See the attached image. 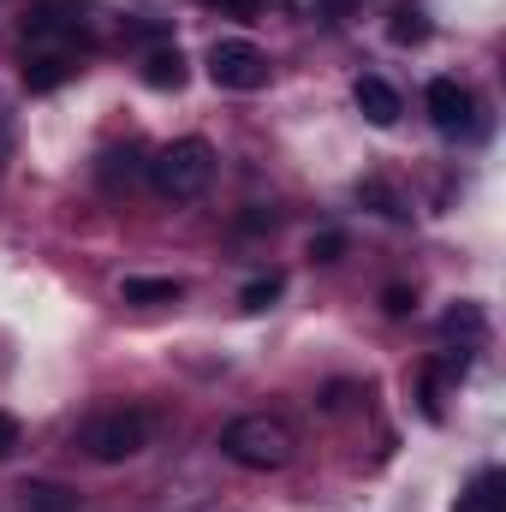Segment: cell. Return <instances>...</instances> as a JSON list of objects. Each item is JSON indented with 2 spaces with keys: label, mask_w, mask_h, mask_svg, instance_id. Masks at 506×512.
I'll return each mask as SVG.
<instances>
[{
  "label": "cell",
  "mask_w": 506,
  "mask_h": 512,
  "mask_svg": "<svg viewBox=\"0 0 506 512\" xmlns=\"http://www.w3.org/2000/svg\"><path fill=\"white\" fill-rule=\"evenodd\" d=\"M209 179H215V149H209L203 137H173V143L155 149V161H149V185H155L167 203L203 197Z\"/></svg>",
  "instance_id": "6da1fadb"
},
{
  "label": "cell",
  "mask_w": 506,
  "mask_h": 512,
  "mask_svg": "<svg viewBox=\"0 0 506 512\" xmlns=\"http://www.w3.org/2000/svg\"><path fill=\"white\" fill-rule=\"evenodd\" d=\"M221 453L233 465H245V471H280V465H292L298 441H292V429L280 417H262L256 411V417H233L221 429Z\"/></svg>",
  "instance_id": "7a4b0ae2"
},
{
  "label": "cell",
  "mask_w": 506,
  "mask_h": 512,
  "mask_svg": "<svg viewBox=\"0 0 506 512\" xmlns=\"http://www.w3.org/2000/svg\"><path fill=\"white\" fill-rule=\"evenodd\" d=\"M143 441H149V417L143 411H102L84 429V453L96 465H126L131 453H143Z\"/></svg>",
  "instance_id": "3957f363"
},
{
  "label": "cell",
  "mask_w": 506,
  "mask_h": 512,
  "mask_svg": "<svg viewBox=\"0 0 506 512\" xmlns=\"http://www.w3.org/2000/svg\"><path fill=\"white\" fill-rule=\"evenodd\" d=\"M209 78H215V90H239V96H251L268 84V54L245 42V36H221L215 48H209Z\"/></svg>",
  "instance_id": "277c9868"
},
{
  "label": "cell",
  "mask_w": 506,
  "mask_h": 512,
  "mask_svg": "<svg viewBox=\"0 0 506 512\" xmlns=\"http://www.w3.org/2000/svg\"><path fill=\"white\" fill-rule=\"evenodd\" d=\"M423 108H429V120H435L441 137H459V131H471V120H477V102H471V90L459 78H435L423 90Z\"/></svg>",
  "instance_id": "5b68a950"
},
{
  "label": "cell",
  "mask_w": 506,
  "mask_h": 512,
  "mask_svg": "<svg viewBox=\"0 0 506 512\" xmlns=\"http://www.w3.org/2000/svg\"><path fill=\"white\" fill-rule=\"evenodd\" d=\"M78 72V60H72V48H60V42H30V54H24V90H60L66 78Z\"/></svg>",
  "instance_id": "8992f818"
},
{
  "label": "cell",
  "mask_w": 506,
  "mask_h": 512,
  "mask_svg": "<svg viewBox=\"0 0 506 512\" xmlns=\"http://www.w3.org/2000/svg\"><path fill=\"white\" fill-rule=\"evenodd\" d=\"M352 102H358V114L370 120V126H393L405 108H399V90L387 84V78H376V72H364L358 84H352Z\"/></svg>",
  "instance_id": "52a82bcc"
},
{
  "label": "cell",
  "mask_w": 506,
  "mask_h": 512,
  "mask_svg": "<svg viewBox=\"0 0 506 512\" xmlns=\"http://www.w3.org/2000/svg\"><path fill=\"white\" fill-rule=\"evenodd\" d=\"M18 507L24 512H78V489H66V483H24Z\"/></svg>",
  "instance_id": "ba28073f"
},
{
  "label": "cell",
  "mask_w": 506,
  "mask_h": 512,
  "mask_svg": "<svg viewBox=\"0 0 506 512\" xmlns=\"http://www.w3.org/2000/svg\"><path fill=\"white\" fill-rule=\"evenodd\" d=\"M143 84L149 90H185V54L179 48H155L143 60Z\"/></svg>",
  "instance_id": "9c48e42d"
},
{
  "label": "cell",
  "mask_w": 506,
  "mask_h": 512,
  "mask_svg": "<svg viewBox=\"0 0 506 512\" xmlns=\"http://www.w3.org/2000/svg\"><path fill=\"white\" fill-rule=\"evenodd\" d=\"M120 298H126V304H179L185 286H179V280H155V274H131L126 286H120Z\"/></svg>",
  "instance_id": "30bf717a"
},
{
  "label": "cell",
  "mask_w": 506,
  "mask_h": 512,
  "mask_svg": "<svg viewBox=\"0 0 506 512\" xmlns=\"http://www.w3.org/2000/svg\"><path fill=\"white\" fill-rule=\"evenodd\" d=\"M441 328H447V334H453V340H483V334H489V316H483V310H477V304H453V310H447V322H441Z\"/></svg>",
  "instance_id": "8fae6325"
},
{
  "label": "cell",
  "mask_w": 506,
  "mask_h": 512,
  "mask_svg": "<svg viewBox=\"0 0 506 512\" xmlns=\"http://www.w3.org/2000/svg\"><path fill=\"white\" fill-rule=\"evenodd\" d=\"M280 292H286V274H256L251 286L239 292V310H251V316H256V310H268Z\"/></svg>",
  "instance_id": "7c38bea8"
},
{
  "label": "cell",
  "mask_w": 506,
  "mask_h": 512,
  "mask_svg": "<svg viewBox=\"0 0 506 512\" xmlns=\"http://www.w3.org/2000/svg\"><path fill=\"white\" fill-rule=\"evenodd\" d=\"M459 512H501V471H483L471 483V495L459 501Z\"/></svg>",
  "instance_id": "4fadbf2b"
},
{
  "label": "cell",
  "mask_w": 506,
  "mask_h": 512,
  "mask_svg": "<svg viewBox=\"0 0 506 512\" xmlns=\"http://www.w3.org/2000/svg\"><path fill=\"white\" fill-rule=\"evenodd\" d=\"M393 42H399V48H417V42H429V18H423L417 6H399V12H393Z\"/></svg>",
  "instance_id": "5bb4252c"
},
{
  "label": "cell",
  "mask_w": 506,
  "mask_h": 512,
  "mask_svg": "<svg viewBox=\"0 0 506 512\" xmlns=\"http://www.w3.org/2000/svg\"><path fill=\"white\" fill-rule=\"evenodd\" d=\"M358 197H364V203H376V215H387V221H405V203L393 197V185H381V179H364V185H358Z\"/></svg>",
  "instance_id": "9a60e30c"
},
{
  "label": "cell",
  "mask_w": 506,
  "mask_h": 512,
  "mask_svg": "<svg viewBox=\"0 0 506 512\" xmlns=\"http://www.w3.org/2000/svg\"><path fill=\"white\" fill-rule=\"evenodd\" d=\"M102 179H108V185H120V179H137V149H108V155H102Z\"/></svg>",
  "instance_id": "2e32d148"
},
{
  "label": "cell",
  "mask_w": 506,
  "mask_h": 512,
  "mask_svg": "<svg viewBox=\"0 0 506 512\" xmlns=\"http://www.w3.org/2000/svg\"><path fill=\"white\" fill-rule=\"evenodd\" d=\"M381 310H387L393 322H405V316L417 310V292H411V286H387V292H381Z\"/></svg>",
  "instance_id": "e0dca14e"
},
{
  "label": "cell",
  "mask_w": 506,
  "mask_h": 512,
  "mask_svg": "<svg viewBox=\"0 0 506 512\" xmlns=\"http://www.w3.org/2000/svg\"><path fill=\"white\" fill-rule=\"evenodd\" d=\"M310 256H316V262H340V256H346V233H316V239H310Z\"/></svg>",
  "instance_id": "ac0fdd59"
},
{
  "label": "cell",
  "mask_w": 506,
  "mask_h": 512,
  "mask_svg": "<svg viewBox=\"0 0 506 512\" xmlns=\"http://www.w3.org/2000/svg\"><path fill=\"white\" fill-rule=\"evenodd\" d=\"M352 399H358V387H352V382H334L328 393H322V411H346Z\"/></svg>",
  "instance_id": "d6986e66"
},
{
  "label": "cell",
  "mask_w": 506,
  "mask_h": 512,
  "mask_svg": "<svg viewBox=\"0 0 506 512\" xmlns=\"http://www.w3.org/2000/svg\"><path fill=\"white\" fill-rule=\"evenodd\" d=\"M12 447H18V417H6V411H0V459H6Z\"/></svg>",
  "instance_id": "ffe728a7"
},
{
  "label": "cell",
  "mask_w": 506,
  "mask_h": 512,
  "mask_svg": "<svg viewBox=\"0 0 506 512\" xmlns=\"http://www.w3.org/2000/svg\"><path fill=\"white\" fill-rule=\"evenodd\" d=\"M239 227H245V233H262V227H274V209H251Z\"/></svg>",
  "instance_id": "44dd1931"
},
{
  "label": "cell",
  "mask_w": 506,
  "mask_h": 512,
  "mask_svg": "<svg viewBox=\"0 0 506 512\" xmlns=\"http://www.w3.org/2000/svg\"><path fill=\"white\" fill-rule=\"evenodd\" d=\"M215 6H227V12H239V18H256V12H262V0H215Z\"/></svg>",
  "instance_id": "7402d4cb"
}]
</instances>
